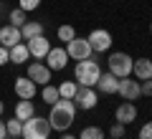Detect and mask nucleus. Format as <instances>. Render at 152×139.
<instances>
[{"label": "nucleus", "mask_w": 152, "mask_h": 139, "mask_svg": "<svg viewBox=\"0 0 152 139\" xmlns=\"http://www.w3.org/2000/svg\"><path fill=\"white\" fill-rule=\"evenodd\" d=\"M76 119V104L71 99H58L56 104H51V114H48V124L56 132H66Z\"/></svg>", "instance_id": "nucleus-1"}, {"label": "nucleus", "mask_w": 152, "mask_h": 139, "mask_svg": "<svg viewBox=\"0 0 152 139\" xmlns=\"http://www.w3.org/2000/svg\"><path fill=\"white\" fill-rule=\"evenodd\" d=\"M76 84L79 86H96L99 76H102V66H99L96 58H86V61H76Z\"/></svg>", "instance_id": "nucleus-2"}, {"label": "nucleus", "mask_w": 152, "mask_h": 139, "mask_svg": "<svg viewBox=\"0 0 152 139\" xmlns=\"http://www.w3.org/2000/svg\"><path fill=\"white\" fill-rule=\"evenodd\" d=\"M51 132H53V129H51V124H48L46 116H31V119L23 122L20 137L23 139H48Z\"/></svg>", "instance_id": "nucleus-3"}, {"label": "nucleus", "mask_w": 152, "mask_h": 139, "mask_svg": "<svg viewBox=\"0 0 152 139\" xmlns=\"http://www.w3.org/2000/svg\"><path fill=\"white\" fill-rule=\"evenodd\" d=\"M132 63H134V58H132L129 53H124V51H114V53H109V58H107L109 74H114L117 79L132 76Z\"/></svg>", "instance_id": "nucleus-4"}, {"label": "nucleus", "mask_w": 152, "mask_h": 139, "mask_svg": "<svg viewBox=\"0 0 152 139\" xmlns=\"http://www.w3.org/2000/svg\"><path fill=\"white\" fill-rule=\"evenodd\" d=\"M71 101L76 104V109H84V111H91L99 104V94L94 91V86H79Z\"/></svg>", "instance_id": "nucleus-5"}, {"label": "nucleus", "mask_w": 152, "mask_h": 139, "mask_svg": "<svg viewBox=\"0 0 152 139\" xmlns=\"http://www.w3.org/2000/svg\"><path fill=\"white\" fill-rule=\"evenodd\" d=\"M66 53H69V58H74V61H86V58H91V56H94V51H91V46H89L86 38H79V36H76L74 41L66 43Z\"/></svg>", "instance_id": "nucleus-6"}, {"label": "nucleus", "mask_w": 152, "mask_h": 139, "mask_svg": "<svg viewBox=\"0 0 152 139\" xmlns=\"http://www.w3.org/2000/svg\"><path fill=\"white\" fill-rule=\"evenodd\" d=\"M89 46H91V51L94 53H107L109 48H112V33L109 31H104V28H94L91 33H89Z\"/></svg>", "instance_id": "nucleus-7"}, {"label": "nucleus", "mask_w": 152, "mask_h": 139, "mask_svg": "<svg viewBox=\"0 0 152 139\" xmlns=\"http://www.w3.org/2000/svg\"><path fill=\"white\" fill-rule=\"evenodd\" d=\"M51 74H53V71H51L43 61H33V63H28V79H31L36 86H46L51 81Z\"/></svg>", "instance_id": "nucleus-8"}, {"label": "nucleus", "mask_w": 152, "mask_h": 139, "mask_svg": "<svg viewBox=\"0 0 152 139\" xmlns=\"http://www.w3.org/2000/svg\"><path fill=\"white\" fill-rule=\"evenodd\" d=\"M117 94H119L124 101H137V99L142 96V91H140V81L132 79V76H127V79H119V89H117Z\"/></svg>", "instance_id": "nucleus-9"}, {"label": "nucleus", "mask_w": 152, "mask_h": 139, "mask_svg": "<svg viewBox=\"0 0 152 139\" xmlns=\"http://www.w3.org/2000/svg\"><path fill=\"white\" fill-rule=\"evenodd\" d=\"M43 61H46V66H48L51 71H64L66 63H69V53H66L64 46H58V48H53V46H51V51L46 53Z\"/></svg>", "instance_id": "nucleus-10"}, {"label": "nucleus", "mask_w": 152, "mask_h": 139, "mask_svg": "<svg viewBox=\"0 0 152 139\" xmlns=\"http://www.w3.org/2000/svg\"><path fill=\"white\" fill-rule=\"evenodd\" d=\"M26 46H28V53H31V58H38V61H43L46 53L51 51V43H48V38H46V36H36V38H31V41H26Z\"/></svg>", "instance_id": "nucleus-11"}, {"label": "nucleus", "mask_w": 152, "mask_h": 139, "mask_svg": "<svg viewBox=\"0 0 152 139\" xmlns=\"http://www.w3.org/2000/svg\"><path fill=\"white\" fill-rule=\"evenodd\" d=\"M114 119H117L119 124H124V127H129V124L137 119V106L132 101H122L119 106H117V111H114Z\"/></svg>", "instance_id": "nucleus-12"}, {"label": "nucleus", "mask_w": 152, "mask_h": 139, "mask_svg": "<svg viewBox=\"0 0 152 139\" xmlns=\"http://www.w3.org/2000/svg\"><path fill=\"white\" fill-rule=\"evenodd\" d=\"M13 89H15V96L18 99H33V96H36V91H38V86L33 84L28 76H18Z\"/></svg>", "instance_id": "nucleus-13"}, {"label": "nucleus", "mask_w": 152, "mask_h": 139, "mask_svg": "<svg viewBox=\"0 0 152 139\" xmlns=\"http://www.w3.org/2000/svg\"><path fill=\"white\" fill-rule=\"evenodd\" d=\"M23 41V36H20V28H15V25H3L0 28V46H5V48H13L15 43H20Z\"/></svg>", "instance_id": "nucleus-14"}, {"label": "nucleus", "mask_w": 152, "mask_h": 139, "mask_svg": "<svg viewBox=\"0 0 152 139\" xmlns=\"http://www.w3.org/2000/svg\"><path fill=\"white\" fill-rule=\"evenodd\" d=\"M132 76H134L137 81L152 79V61L150 58H134V63H132Z\"/></svg>", "instance_id": "nucleus-15"}, {"label": "nucleus", "mask_w": 152, "mask_h": 139, "mask_svg": "<svg viewBox=\"0 0 152 139\" xmlns=\"http://www.w3.org/2000/svg\"><path fill=\"white\" fill-rule=\"evenodd\" d=\"M96 89H99V94H117V89H119V79H117V76L114 74H102L99 76V81H96Z\"/></svg>", "instance_id": "nucleus-16"}, {"label": "nucleus", "mask_w": 152, "mask_h": 139, "mask_svg": "<svg viewBox=\"0 0 152 139\" xmlns=\"http://www.w3.org/2000/svg\"><path fill=\"white\" fill-rule=\"evenodd\" d=\"M10 51V63H15V66H23L26 63L28 58H31V53H28V46L26 43H15V46H13V48H8Z\"/></svg>", "instance_id": "nucleus-17"}, {"label": "nucleus", "mask_w": 152, "mask_h": 139, "mask_svg": "<svg viewBox=\"0 0 152 139\" xmlns=\"http://www.w3.org/2000/svg\"><path fill=\"white\" fill-rule=\"evenodd\" d=\"M36 116V106H33L31 99H20V101L15 104V119H20V122H26V119Z\"/></svg>", "instance_id": "nucleus-18"}, {"label": "nucleus", "mask_w": 152, "mask_h": 139, "mask_svg": "<svg viewBox=\"0 0 152 139\" xmlns=\"http://www.w3.org/2000/svg\"><path fill=\"white\" fill-rule=\"evenodd\" d=\"M20 36H23V41H31V38H36V36H43V23L41 20H26V25L20 28Z\"/></svg>", "instance_id": "nucleus-19"}, {"label": "nucleus", "mask_w": 152, "mask_h": 139, "mask_svg": "<svg viewBox=\"0 0 152 139\" xmlns=\"http://www.w3.org/2000/svg\"><path fill=\"white\" fill-rule=\"evenodd\" d=\"M41 99H43V101L46 104H48V106H51V104H56V101H58V86H51V84H46L43 86V89H41Z\"/></svg>", "instance_id": "nucleus-20"}, {"label": "nucleus", "mask_w": 152, "mask_h": 139, "mask_svg": "<svg viewBox=\"0 0 152 139\" xmlns=\"http://www.w3.org/2000/svg\"><path fill=\"white\" fill-rule=\"evenodd\" d=\"M76 89H79V84H76V81H64V84L58 86V96H61V99H74Z\"/></svg>", "instance_id": "nucleus-21"}, {"label": "nucleus", "mask_w": 152, "mask_h": 139, "mask_svg": "<svg viewBox=\"0 0 152 139\" xmlns=\"http://www.w3.org/2000/svg\"><path fill=\"white\" fill-rule=\"evenodd\" d=\"M5 132H8V137H13V139L20 137V132H23V122H20V119H15V116L8 119V122H5Z\"/></svg>", "instance_id": "nucleus-22"}, {"label": "nucleus", "mask_w": 152, "mask_h": 139, "mask_svg": "<svg viewBox=\"0 0 152 139\" xmlns=\"http://www.w3.org/2000/svg\"><path fill=\"white\" fill-rule=\"evenodd\" d=\"M8 20H10V25H15V28H23L26 25V10H20V8H15V10H10L8 13Z\"/></svg>", "instance_id": "nucleus-23"}, {"label": "nucleus", "mask_w": 152, "mask_h": 139, "mask_svg": "<svg viewBox=\"0 0 152 139\" xmlns=\"http://www.w3.org/2000/svg\"><path fill=\"white\" fill-rule=\"evenodd\" d=\"M79 139H104V132L99 127H84L81 134H79Z\"/></svg>", "instance_id": "nucleus-24"}, {"label": "nucleus", "mask_w": 152, "mask_h": 139, "mask_svg": "<svg viewBox=\"0 0 152 139\" xmlns=\"http://www.w3.org/2000/svg\"><path fill=\"white\" fill-rule=\"evenodd\" d=\"M56 36H58V41L69 43V41H74V38H76V31H74V25H61Z\"/></svg>", "instance_id": "nucleus-25"}, {"label": "nucleus", "mask_w": 152, "mask_h": 139, "mask_svg": "<svg viewBox=\"0 0 152 139\" xmlns=\"http://www.w3.org/2000/svg\"><path fill=\"white\" fill-rule=\"evenodd\" d=\"M124 134H127V127H124V124L114 122L112 127H109V137H112V139H122V137H124Z\"/></svg>", "instance_id": "nucleus-26"}, {"label": "nucleus", "mask_w": 152, "mask_h": 139, "mask_svg": "<svg viewBox=\"0 0 152 139\" xmlns=\"http://www.w3.org/2000/svg\"><path fill=\"white\" fill-rule=\"evenodd\" d=\"M38 5H41V0H18V8H20V10H26V13L36 10Z\"/></svg>", "instance_id": "nucleus-27"}, {"label": "nucleus", "mask_w": 152, "mask_h": 139, "mask_svg": "<svg viewBox=\"0 0 152 139\" xmlns=\"http://www.w3.org/2000/svg\"><path fill=\"white\" fill-rule=\"evenodd\" d=\"M137 139H152V122H147V124H142V127H140Z\"/></svg>", "instance_id": "nucleus-28"}, {"label": "nucleus", "mask_w": 152, "mask_h": 139, "mask_svg": "<svg viewBox=\"0 0 152 139\" xmlns=\"http://www.w3.org/2000/svg\"><path fill=\"white\" fill-rule=\"evenodd\" d=\"M140 91H142V96H152V79L140 81Z\"/></svg>", "instance_id": "nucleus-29"}, {"label": "nucleus", "mask_w": 152, "mask_h": 139, "mask_svg": "<svg viewBox=\"0 0 152 139\" xmlns=\"http://www.w3.org/2000/svg\"><path fill=\"white\" fill-rule=\"evenodd\" d=\"M5 63H10V51L5 46H0V66H5Z\"/></svg>", "instance_id": "nucleus-30"}, {"label": "nucleus", "mask_w": 152, "mask_h": 139, "mask_svg": "<svg viewBox=\"0 0 152 139\" xmlns=\"http://www.w3.org/2000/svg\"><path fill=\"white\" fill-rule=\"evenodd\" d=\"M5 137H8V132H5V122L0 119V139H5Z\"/></svg>", "instance_id": "nucleus-31"}, {"label": "nucleus", "mask_w": 152, "mask_h": 139, "mask_svg": "<svg viewBox=\"0 0 152 139\" xmlns=\"http://www.w3.org/2000/svg\"><path fill=\"white\" fill-rule=\"evenodd\" d=\"M61 139H79V137H74V134H69V132H64V134H61Z\"/></svg>", "instance_id": "nucleus-32"}, {"label": "nucleus", "mask_w": 152, "mask_h": 139, "mask_svg": "<svg viewBox=\"0 0 152 139\" xmlns=\"http://www.w3.org/2000/svg\"><path fill=\"white\" fill-rule=\"evenodd\" d=\"M3 111H5V101L0 99V116H3Z\"/></svg>", "instance_id": "nucleus-33"}, {"label": "nucleus", "mask_w": 152, "mask_h": 139, "mask_svg": "<svg viewBox=\"0 0 152 139\" xmlns=\"http://www.w3.org/2000/svg\"><path fill=\"white\" fill-rule=\"evenodd\" d=\"M150 33H152V23H150Z\"/></svg>", "instance_id": "nucleus-34"}, {"label": "nucleus", "mask_w": 152, "mask_h": 139, "mask_svg": "<svg viewBox=\"0 0 152 139\" xmlns=\"http://www.w3.org/2000/svg\"><path fill=\"white\" fill-rule=\"evenodd\" d=\"M5 139H13V137H5Z\"/></svg>", "instance_id": "nucleus-35"}]
</instances>
